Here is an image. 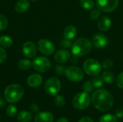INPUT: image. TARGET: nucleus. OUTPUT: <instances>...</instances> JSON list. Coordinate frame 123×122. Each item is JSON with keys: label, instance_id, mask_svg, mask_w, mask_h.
I'll use <instances>...</instances> for the list:
<instances>
[{"label": "nucleus", "instance_id": "nucleus-1", "mask_svg": "<svg viewBox=\"0 0 123 122\" xmlns=\"http://www.w3.org/2000/svg\"><path fill=\"white\" fill-rule=\"evenodd\" d=\"M93 106L101 111H107L110 110L114 104L112 96L105 89L97 90L92 96Z\"/></svg>", "mask_w": 123, "mask_h": 122}, {"label": "nucleus", "instance_id": "nucleus-2", "mask_svg": "<svg viewBox=\"0 0 123 122\" xmlns=\"http://www.w3.org/2000/svg\"><path fill=\"white\" fill-rule=\"evenodd\" d=\"M92 48V42L86 37L77 39L71 45V52L74 56L81 57L87 55Z\"/></svg>", "mask_w": 123, "mask_h": 122}, {"label": "nucleus", "instance_id": "nucleus-3", "mask_svg": "<svg viewBox=\"0 0 123 122\" xmlns=\"http://www.w3.org/2000/svg\"><path fill=\"white\" fill-rule=\"evenodd\" d=\"M24 95V89L19 84H11L4 90V98L11 104L18 102Z\"/></svg>", "mask_w": 123, "mask_h": 122}, {"label": "nucleus", "instance_id": "nucleus-4", "mask_svg": "<svg viewBox=\"0 0 123 122\" xmlns=\"http://www.w3.org/2000/svg\"><path fill=\"white\" fill-rule=\"evenodd\" d=\"M90 104V96L88 93L84 91L77 93L73 99L74 106L80 110L86 109Z\"/></svg>", "mask_w": 123, "mask_h": 122}, {"label": "nucleus", "instance_id": "nucleus-5", "mask_svg": "<svg viewBox=\"0 0 123 122\" xmlns=\"http://www.w3.org/2000/svg\"><path fill=\"white\" fill-rule=\"evenodd\" d=\"M83 68L84 72L89 76H95L99 74L102 70V65L95 59H88L86 60L84 65Z\"/></svg>", "mask_w": 123, "mask_h": 122}, {"label": "nucleus", "instance_id": "nucleus-6", "mask_svg": "<svg viewBox=\"0 0 123 122\" xmlns=\"http://www.w3.org/2000/svg\"><path fill=\"white\" fill-rule=\"evenodd\" d=\"M65 75L68 80L71 82H80L84 79L83 71L76 66H70L65 70Z\"/></svg>", "mask_w": 123, "mask_h": 122}, {"label": "nucleus", "instance_id": "nucleus-7", "mask_svg": "<svg viewBox=\"0 0 123 122\" xmlns=\"http://www.w3.org/2000/svg\"><path fill=\"white\" fill-rule=\"evenodd\" d=\"M119 0H96L97 8L104 12H114L118 6Z\"/></svg>", "mask_w": 123, "mask_h": 122}, {"label": "nucleus", "instance_id": "nucleus-8", "mask_svg": "<svg viewBox=\"0 0 123 122\" xmlns=\"http://www.w3.org/2000/svg\"><path fill=\"white\" fill-rule=\"evenodd\" d=\"M61 90V82L57 78H49L45 84V91L50 96L57 95Z\"/></svg>", "mask_w": 123, "mask_h": 122}, {"label": "nucleus", "instance_id": "nucleus-9", "mask_svg": "<svg viewBox=\"0 0 123 122\" xmlns=\"http://www.w3.org/2000/svg\"><path fill=\"white\" fill-rule=\"evenodd\" d=\"M32 65L35 70L40 72V73H44L50 70L51 63L48 58L45 57L40 56V57L36 58L33 60Z\"/></svg>", "mask_w": 123, "mask_h": 122}, {"label": "nucleus", "instance_id": "nucleus-10", "mask_svg": "<svg viewBox=\"0 0 123 122\" xmlns=\"http://www.w3.org/2000/svg\"><path fill=\"white\" fill-rule=\"evenodd\" d=\"M37 47L39 51L45 55H50L55 51L54 44L51 41L46 40V39L40 40L37 42Z\"/></svg>", "mask_w": 123, "mask_h": 122}, {"label": "nucleus", "instance_id": "nucleus-11", "mask_svg": "<svg viewBox=\"0 0 123 122\" xmlns=\"http://www.w3.org/2000/svg\"><path fill=\"white\" fill-rule=\"evenodd\" d=\"M37 52V47L34 42L31 41H27L24 43L22 47V52L25 57L28 58H33Z\"/></svg>", "mask_w": 123, "mask_h": 122}, {"label": "nucleus", "instance_id": "nucleus-12", "mask_svg": "<svg viewBox=\"0 0 123 122\" xmlns=\"http://www.w3.org/2000/svg\"><path fill=\"white\" fill-rule=\"evenodd\" d=\"M92 44L97 48H104L108 44V39L104 34H97L93 37Z\"/></svg>", "mask_w": 123, "mask_h": 122}, {"label": "nucleus", "instance_id": "nucleus-13", "mask_svg": "<svg viewBox=\"0 0 123 122\" xmlns=\"http://www.w3.org/2000/svg\"><path fill=\"white\" fill-rule=\"evenodd\" d=\"M71 58V54L66 50H60L54 55L55 60L58 63H64Z\"/></svg>", "mask_w": 123, "mask_h": 122}, {"label": "nucleus", "instance_id": "nucleus-14", "mask_svg": "<svg viewBox=\"0 0 123 122\" xmlns=\"http://www.w3.org/2000/svg\"><path fill=\"white\" fill-rule=\"evenodd\" d=\"M43 83V78L39 74H32L27 80V83L32 88H37L40 86Z\"/></svg>", "mask_w": 123, "mask_h": 122}, {"label": "nucleus", "instance_id": "nucleus-15", "mask_svg": "<svg viewBox=\"0 0 123 122\" xmlns=\"http://www.w3.org/2000/svg\"><path fill=\"white\" fill-rule=\"evenodd\" d=\"M53 114L48 111L40 112L35 118V122H53Z\"/></svg>", "mask_w": 123, "mask_h": 122}, {"label": "nucleus", "instance_id": "nucleus-16", "mask_svg": "<svg viewBox=\"0 0 123 122\" xmlns=\"http://www.w3.org/2000/svg\"><path fill=\"white\" fill-rule=\"evenodd\" d=\"M112 21L108 16H104L98 20V27L102 32L107 31L111 27Z\"/></svg>", "mask_w": 123, "mask_h": 122}, {"label": "nucleus", "instance_id": "nucleus-17", "mask_svg": "<svg viewBox=\"0 0 123 122\" xmlns=\"http://www.w3.org/2000/svg\"><path fill=\"white\" fill-rule=\"evenodd\" d=\"M76 34H77V29L74 26L72 25L67 26L63 30L64 37L68 40L74 39L76 36Z\"/></svg>", "mask_w": 123, "mask_h": 122}, {"label": "nucleus", "instance_id": "nucleus-18", "mask_svg": "<svg viewBox=\"0 0 123 122\" xmlns=\"http://www.w3.org/2000/svg\"><path fill=\"white\" fill-rule=\"evenodd\" d=\"M30 8V2L27 0H19L15 5V10L18 13H24Z\"/></svg>", "mask_w": 123, "mask_h": 122}, {"label": "nucleus", "instance_id": "nucleus-19", "mask_svg": "<svg viewBox=\"0 0 123 122\" xmlns=\"http://www.w3.org/2000/svg\"><path fill=\"white\" fill-rule=\"evenodd\" d=\"M32 119V114L27 111H22L17 115V119L19 122H30Z\"/></svg>", "mask_w": 123, "mask_h": 122}, {"label": "nucleus", "instance_id": "nucleus-20", "mask_svg": "<svg viewBox=\"0 0 123 122\" xmlns=\"http://www.w3.org/2000/svg\"><path fill=\"white\" fill-rule=\"evenodd\" d=\"M13 43L12 39L7 35H3L0 37V45L3 47H9Z\"/></svg>", "mask_w": 123, "mask_h": 122}, {"label": "nucleus", "instance_id": "nucleus-21", "mask_svg": "<svg viewBox=\"0 0 123 122\" xmlns=\"http://www.w3.org/2000/svg\"><path fill=\"white\" fill-rule=\"evenodd\" d=\"M102 78L104 79V81L106 82L108 84H111L115 81V75L111 71H105L102 75Z\"/></svg>", "mask_w": 123, "mask_h": 122}, {"label": "nucleus", "instance_id": "nucleus-22", "mask_svg": "<svg viewBox=\"0 0 123 122\" xmlns=\"http://www.w3.org/2000/svg\"><path fill=\"white\" fill-rule=\"evenodd\" d=\"M32 66V63L29 60L27 59H22L18 63V67L19 69L23 70H27L30 69Z\"/></svg>", "mask_w": 123, "mask_h": 122}, {"label": "nucleus", "instance_id": "nucleus-23", "mask_svg": "<svg viewBox=\"0 0 123 122\" xmlns=\"http://www.w3.org/2000/svg\"><path fill=\"white\" fill-rule=\"evenodd\" d=\"M80 5L85 9H92L94 6V0H80Z\"/></svg>", "mask_w": 123, "mask_h": 122}, {"label": "nucleus", "instance_id": "nucleus-24", "mask_svg": "<svg viewBox=\"0 0 123 122\" xmlns=\"http://www.w3.org/2000/svg\"><path fill=\"white\" fill-rule=\"evenodd\" d=\"M104 79L102 78V76H100L99 75L95 76L94 78L92 79V83L94 87L95 88H100L103 86L104 84Z\"/></svg>", "mask_w": 123, "mask_h": 122}, {"label": "nucleus", "instance_id": "nucleus-25", "mask_svg": "<svg viewBox=\"0 0 123 122\" xmlns=\"http://www.w3.org/2000/svg\"><path fill=\"white\" fill-rule=\"evenodd\" d=\"M99 122H117V117L114 115L105 114L100 118Z\"/></svg>", "mask_w": 123, "mask_h": 122}, {"label": "nucleus", "instance_id": "nucleus-26", "mask_svg": "<svg viewBox=\"0 0 123 122\" xmlns=\"http://www.w3.org/2000/svg\"><path fill=\"white\" fill-rule=\"evenodd\" d=\"M54 103L58 107H62L65 104V99L63 96L61 95H57L54 99Z\"/></svg>", "mask_w": 123, "mask_h": 122}, {"label": "nucleus", "instance_id": "nucleus-27", "mask_svg": "<svg viewBox=\"0 0 123 122\" xmlns=\"http://www.w3.org/2000/svg\"><path fill=\"white\" fill-rule=\"evenodd\" d=\"M8 25V20L6 17L3 15L0 14V31H3L7 27Z\"/></svg>", "mask_w": 123, "mask_h": 122}, {"label": "nucleus", "instance_id": "nucleus-28", "mask_svg": "<svg viewBox=\"0 0 123 122\" xmlns=\"http://www.w3.org/2000/svg\"><path fill=\"white\" fill-rule=\"evenodd\" d=\"M83 89L85 92L86 93H90L93 91V88H94V86H93V83L91 81H86V82H84V83L83 84Z\"/></svg>", "mask_w": 123, "mask_h": 122}, {"label": "nucleus", "instance_id": "nucleus-29", "mask_svg": "<svg viewBox=\"0 0 123 122\" xmlns=\"http://www.w3.org/2000/svg\"><path fill=\"white\" fill-rule=\"evenodd\" d=\"M17 113V109L14 105H9L6 109V114L9 116H14Z\"/></svg>", "mask_w": 123, "mask_h": 122}, {"label": "nucleus", "instance_id": "nucleus-30", "mask_svg": "<svg viewBox=\"0 0 123 122\" xmlns=\"http://www.w3.org/2000/svg\"><path fill=\"white\" fill-rule=\"evenodd\" d=\"M101 11L97 8V9H93L91 12H90V18L92 19V20H95V19H97L98 18H99L100 17V14H101Z\"/></svg>", "mask_w": 123, "mask_h": 122}, {"label": "nucleus", "instance_id": "nucleus-31", "mask_svg": "<svg viewBox=\"0 0 123 122\" xmlns=\"http://www.w3.org/2000/svg\"><path fill=\"white\" fill-rule=\"evenodd\" d=\"M113 65V61L110 59H106L103 61L102 64V67L105 69H110Z\"/></svg>", "mask_w": 123, "mask_h": 122}, {"label": "nucleus", "instance_id": "nucleus-32", "mask_svg": "<svg viewBox=\"0 0 123 122\" xmlns=\"http://www.w3.org/2000/svg\"><path fill=\"white\" fill-rule=\"evenodd\" d=\"M61 45L63 47L69 48L70 47H71L72 43H71V40H68V39L64 38V39H63V40H61Z\"/></svg>", "mask_w": 123, "mask_h": 122}, {"label": "nucleus", "instance_id": "nucleus-33", "mask_svg": "<svg viewBox=\"0 0 123 122\" xmlns=\"http://www.w3.org/2000/svg\"><path fill=\"white\" fill-rule=\"evenodd\" d=\"M117 85L119 88H123V71L121 72L117 78Z\"/></svg>", "mask_w": 123, "mask_h": 122}, {"label": "nucleus", "instance_id": "nucleus-34", "mask_svg": "<svg viewBox=\"0 0 123 122\" xmlns=\"http://www.w3.org/2000/svg\"><path fill=\"white\" fill-rule=\"evenodd\" d=\"M6 58V51L3 47H0V63H2L3 62H4Z\"/></svg>", "mask_w": 123, "mask_h": 122}, {"label": "nucleus", "instance_id": "nucleus-35", "mask_svg": "<svg viewBox=\"0 0 123 122\" xmlns=\"http://www.w3.org/2000/svg\"><path fill=\"white\" fill-rule=\"evenodd\" d=\"M65 70H66V68L63 65H57L55 67V72L58 73V74H63V73H65Z\"/></svg>", "mask_w": 123, "mask_h": 122}, {"label": "nucleus", "instance_id": "nucleus-36", "mask_svg": "<svg viewBox=\"0 0 123 122\" xmlns=\"http://www.w3.org/2000/svg\"><path fill=\"white\" fill-rule=\"evenodd\" d=\"M116 117L117 118H123V107L119 108L116 111Z\"/></svg>", "mask_w": 123, "mask_h": 122}, {"label": "nucleus", "instance_id": "nucleus-37", "mask_svg": "<svg viewBox=\"0 0 123 122\" xmlns=\"http://www.w3.org/2000/svg\"><path fill=\"white\" fill-rule=\"evenodd\" d=\"M30 109L33 112H38V111H39V108L36 104H32L30 106Z\"/></svg>", "mask_w": 123, "mask_h": 122}, {"label": "nucleus", "instance_id": "nucleus-38", "mask_svg": "<svg viewBox=\"0 0 123 122\" xmlns=\"http://www.w3.org/2000/svg\"><path fill=\"white\" fill-rule=\"evenodd\" d=\"M79 122H93V120L91 119V118H89V117H88V116H84V117H82Z\"/></svg>", "mask_w": 123, "mask_h": 122}, {"label": "nucleus", "instance_id": "nucleus-39", "mask_svg": "<svg viewBox=\"0 0 123 122\" xmlns=\"http://www.w3.org/2000/svg\"><path fill=\"white\" fill-rule=\"evenodd\" d=\"M56 122H68V120L66 118L63 117V118H60Z\"/></svg>", "mask_w": 123, "mask_h": 122}, {"label": "nucleus", "instance_id": "nucleus-40", "mask_svg": "<svg viewBox=\"0 0 123 122\" xmlns=\"http://www.w3.org/2000/svg\"><path fill=\"white\" fill-rule=\"evenodd\" d=\"M71 62H72L73 63H77V62H78L77 57H76V56H75V57L72 58H71Z\"/></svg>", "mask_w": 123, "mask_h": 122}, {"label": "nucleus", "instance_id": "nucleus-41", "mask_svg": "<svg viewBox=\"0 0 123 122\" xmlns=\"http://www.w3.org/2000/svg\"><path fill=\"white\" fill-rule=\"evenodd\" d=\"M4 105V101L3 99H1V97H0V106H2Z\"/></svg>", "mask_w": 123, "mask_h": 122}, {"label": "nucleus", "instance_id": "nucleus-42", "mask_svg": "<svg viewBox=\"0 0 123 122\" xmlns=\"http://www.w3.org/2000/svg\"><path fill=\"white\" fill-rule=\"evenodd\" d=\"M31 1H37V0H31Z\"/></svg>", "mask_w": 123, "mask_h": 122}]
</instances>
